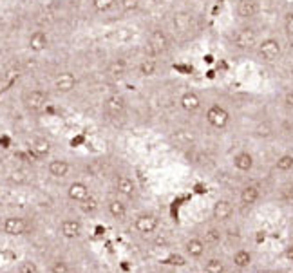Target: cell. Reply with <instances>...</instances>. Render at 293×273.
Listing matches in <instances>:
<instances>
[{
	"label": "cell",
	"mask_w": 293,
	"mask_h": 273,
	"mask_svg": "<svg viewBox=\"0 0 293 273\" xmlns=\"http://www.w3.org/2000/svg\"><path fill=\"white\" fill-rule=\"evenodd\" d=\"M36 228V221L29 214H8L0 217V235L4 237H27Z\"/></svg>",
	"instance_id": "cell-1"
},
{
	"label": "cell",
	"mask_w": 293,
	"mask_h": 273,
	"mask_svg": "<svg viewBox=\"0 0 293 273\" xmlns=\"http://www.w3.org/2000/svg\"><path fill=\"white\" fill-rule=\"evenodd\" d=\"M51 90L42 85H29L24 87L20 93V107L26 111L29 116H40L42 112L47 109L51 102Z\"/></svg>",
	"instance_id": "cell-2"
},
{
	"label": "cell",
	"mask_w": 293,
	"mask_h": 273,
	"mask_svg": "<svg viewBox=\"0 0 293 273\" xmlns=\"http://www.w3.org/2000/svg\"><path fill=\"white\" fill-rule=\"evenodd\" d=\"M44 172L51 181L67 183L69 179L76 177V163L67 156H49L44 161Z\"/></svg>",
	"instance_id": "cell-3"
},
{
	"label": "cell",
	"mask_w": 293,
	"mask_h": 273,
	"mask_svg": "<svg viewBox=\"0 0 293 273\" xmlns=\"http://www.w3.org/2000/svg\"><path fill=\"white\" fill-rule=\"evenodd\" d=\"M111 187H113L114 194H118L120 197L127 199L129 203L136 201L138 196H140L138 181L134 179V175L129 174L127 170H113L111 172Z\"/></svg>",
	"instance_id": "cell-4"
},
{
	"label": "cell",
	"mask_w": 293,
	"mask_h": 273,
	"mask_svg": "<svg viewBox=\"0 0 293 273\" xmlns=\"http://www.w3.org/2000/svg\"><path fill=\"white\" fill-rule=\"evenodd\" d=\"M78 83H80V76L76 74V71L58 69L51 76L49 90L51 94H56V96H69V94H72L78 89Z\"/></svg>",
	"instance_id": "cell-5"
},
{
	"label": "cell",
	"mask_w": 293,
	"mask_h": 273,
	"mask_svg": "<svg viewBox=\"0 0 293 273\" xmlns=\"http://www.w3.org/2000/svg\"><path fill=\"white\" fill-rule=\"evenodd\" d=\"M56 233L63 241L74 242L80 241L83 235H85V223L81 219L80 215L69 214L60 217L58 223H56Z\"/></svg>",
	"instance_id": "cell-6"
},
{
	"label": "cell",
	"mask_w": 293,
	"mask_h": 273,
	"mask_svg": "<svg viewBox=\"0 0 293 273\" xmlns=\"http://www.w3.org/2000/svg\"><path fill=\"white\" fill-rule=\"evenodd\" d=\"M129 205H131V203L127 201V199H123V197H120L118 194L113 192V194H109V196L105 197V201L102 203V210L105 212V215H107L113 223L123 224L129 221V215H131Z\"/></svg>",
	"instance_id": "cell-7"
},
{
	"label": "cell",
	"mask_w": 293,
	"mask_h": 273,
	"mask_svg": "<svg viewBox=\"0 0 293 273\" xmlns=\"http://www.w3.org/2000/svg\"><path fill=\"white\" fill-rule=\"evenodd\" d=\"M147 45H149L150 53L154 56H161L167 54L172 49V36L170 33L161 26L150 27L147 33Z\"/></svg>",
	"instance_id": "cell-8"
},
{
	"label": "cell",
	"mask_w": 293,
	"mask_h": 273,
	"mask_svg": "<svg viewBox=\"0 0 293 273\" xmlns=\"http://www.w3.org/2000/svg\"><path fill=\"white\" fill-rule=\"evenodd\" d=\"M159 226H161V219L152 212L138 214L132 219V228L140 237H154L159 232Z\"/></svg>",
	"instance_id": "cell-9"
},
{
	"label": "cell",
	"mask_w": 293,
	"mask_h": 273,
	"mask_svg": "<svg viewBox=\"0 0 293 273\" xmlns=\"http://www.w3.org/2000/svg\"><path fill=\"white\" fill-rule=\"evenodd\" d=\"M230 44L234 45V49H237V51H252V49H255L259 44L257 33L253 31V27L243 26V27H239V29L232 31Z\"/></svg>",
	"instance_id": "cell-10"
},
{
	"label": "cell",
	"mask_w": 293,
	"mask_h": 273,
	"mask_svg": "<svg viewBox=\"0 0 293 273\" xmlns=\"http://www.w3.org/2000/svg\"><path fill=\"white\" fill-rule=\"evenodd\" d=\"M127 105H129V102H127L123 94L113 93L105 96L104 102H102V112L109 120H118V118H122L127 112Z\"/></svg>",
	"instance_id": "cell-11"
},
{
	"label": "cell",
	"mask_w": 293,
	"mask_h": 273,
	"mask_svg": "<svg viewBox=\"0 0 293 273\" xmlns=\"http://www.w3.org/2000/svg\"><path fill=\"white\" fill-rule=\"evenodd\" d=\"M92 192V188L89 187V183L80 177H72L65 183V197H67V201H71L72 205H81V203L85 201L87 197L90 196Z\"/></svg>",
	"instance_id": "cell-12"
},
{
	"label": "cell",
	"mask_w": 293,
	"mask_h": 273,
	"mask_svg": "<svg viewBox=\"0 0 293 273\" xmlns=\"http://www.w3.org/2000/svg\"><path fill=\"white\" fill-rule=\"evenodd\" d=\"M51 44H53L51 35H49L47 29H44V27L33 29V31L27 35V40H26V47L35 54L45 53V51L51 47Z\"/></svg>",
	"instance_id": "cell-13"
},
{
	"label": "cell",
	"mask_w": 293,
	"mask_h": 273,
	"mask_svg": "<svg viewBox=\"0 0 293 273\" xmlns=\"http://www.w3.org/2000/svg\"><path fill=\"white\" fill-rule=\"evenodd\" d=\"M255 49H257V56L261 62L271 63L280 56L282 47H280V42L277 38H264V40L259 42Z\"/></svg>",
	"instance_id": "cell-14"
},
{
	"label": "cell",
	"mask_w": 293,
	"mask_h": 273,
	"mask_svg": "<svg viewBox=\"0 0 293 273\" xmlns=\"http://www.w3.org/2000/svg\"><path fill=\"white\" fill-rule=\"evenodd\" d=\"M207 121L214 127V129L223 130L228 127V123H230V112L226 111L223 105H217V103L216 105H210L207 111Z\"/></svg>",
	"instance_id": "cell-15"
},
{
	"label": "cell",
	"mask_w": 293,
	"mask_h": 273,
	"mask_svg": "<svg viewBox=\"0 0 293 273\" xmlns=\"http://www.w3.org/2000/svg\"><path fill=\"white\" fill-rule=\"evenodd\" d=\"M235 11H237V17H239L241 20H246V22H248V20H253V18L259 15V11H261V2H259V0H239Z\"/></svg>",
	"instance_id": "cell-16"
},
{
	"label": "cell",
	"mask_w": 293,
	"mask_h": 273,
	"mask_svg": "<svg viewBox=\"0 0 293 273\" xmlns=\"http://www.w3.org/2000/svg\"><path fill=\"white\" fill-rule=\"evenodd\" d=\"M234 203L228 199H217L212 206V217L217 223H226L228 219H232L234 215Z\"/></svg>",
	"instance_id": "cell-17"
},
{
	"label": "cell",
	"mask_w": 293,
	"mask_h": 273,
	"mask_svg": "<svg viewBox=\"0 0 293 273\" xmlns=\"http://www.w3.org/2000/svg\"><path fill=\"white\" fill-rule=\"evenodd\" d=\"M183 251L185 255L192 260L203 259L205 251H207V244H205L203 237H190L188 241L183 244Z\"/></svg>",
	"instance_id": "cell-18"
},
{
	"label": "cell",
	"mask_w": 293,
	"mask_h": 273,
	"mask_svg": "<svg viewBox=\"0 0 293 273\" xmlns=\"http://www.w3.org/2000/svg\"><path fill=\"white\" fill-rule=\"evenodd\" d=\"M179 105H181V109H183L185 112H188V114H196L198 111H201L203 102H201L198 93H194V90H186V93L181 94Z\"/></svg>",
	"instance_id": "cell-19"
},
{
	"label": "cell",
	"mask_w": 293,
	"mask_h": 273,
	"mask_svg": "<svg viewBox=\"0 0 293 273\" xmlns=\"http://www.w3.org/2000/svg\"><path fill=\"white\" fill-rule=\"evenodd\" d=\"M44 269L49 273H71V271H74V266H72L71 260L65 259V257L54 255L45 262Z\"/></svg>",
	"instance_id": "cell-20"
},
{
	"label": "cell",
	"mask_w": 293,
	"mask_h": 273,
	"mask_svg": "<svg viewBox=\"0 0 293 273\" xmlns=\"http://www.w3.org/2000/svg\"><path fill=\"white\" fill-rule=\"evenodd\" d=\"M29 152H33V156L38 157V159H47L53 152V145H51L49 139L45 138H35L29 143Z\"/></svg>",
	"instance_id": "cell-21"
},
{
	"label": "cell",
	"mask_w": 293,
	"mask_h": 273,
	"mask_svg": "<svg viewBox=\"0 0 293 273\" xmlns=\"http://www.w3.org/2000/svg\"><path fill=\"white\" fill-rule=\"evenodd\" d=\"M259 199H261V188L255 187V185H246V187L241 188L239 192V201L243 206H253L257 205Z\"/></svg>",
	"instance_id": "cell-22"
},
{
	"label": "cell",
	"mask_w": 293,
	"mask_h": 273,
	"mask_svg": "<svg viewBox=\"0 0 293 273\" xmlns=\"http://www.w3.org/2000/svg\"><path fill=\"white\" fill-rule=\"evenodd\" d=\"M158 69H159V63H158V60L154 58V56H143V58L138 62V65H136L138 74L143 76V78L154 76V74L158 72Z\"/></svg>",
	"instance_id": "cell-23"
},
{
	"label": "cell",
	"mask_w": 293,
	"mask_h": 273,
	"mask_svg": "<svg viewBox=\"0 0 293 273\" xmlns=\"http://www.w3.org/2000/svg\"><path fill=\"white\" fill-rule=\"evenodd\" d=\"M87 6L94 15H109L116 9L118 0H87Z\"/></svg>",
	"instance_id": "cell-24"
},
{
	"label": "cell",
	"mask_w": 293,
	"mask_h": 273,
	"mask_svg": "<svg viewBox=\"0 0 293 273\" xmlns=\"http://www.w3.org/2000/svg\"><path fill=\"white\" fill-rule=\"evenodd\" d=\"M129 71V63L125 62V58H113L107 63V74L113 78L125 76Z\"/></svg>",
	"instance_id": "cell-25"
},
{
	"label": "cell",
	"mask_w": 293,
	"mask_h": 273,
	"mask_svg": "<svg viewBox=\"0 0 293 273\" xmlns=\"http://www.w3.org/2000/svg\"><path fill=\"white\" fill-rule=\"evenodd\" d=\"M223 237H225V233H223V230L219 228V226H210V228L205 232L203 241H205V244H207V248H216L223 242Z\"/></svg>",
	"instance_id": "cell-26"
},
{
	"label": "cell",
	"mask_w": 293,
	"mask_h": 273,
	"mask_svg": "<svg viewBox=\"0 0 293 273\" xmlns=\"http://www.w3.org/2000/svg\"><path fill=\"white\" fill-rule=\"evenodd\" d=\"M78 210L83 212L85 215H94L102 210V201L96 197V194H90L85 201L81 203V205H78Z\"/></svg>",
	"instance_id": "cell-27"
},
{
	"label": "cell",
	"mask_w": 293,
	"mask_h": 273,
	"mask_svg": "<svg viewBox=\"0 0 293 273\" xmlns=\"http://www.w3.org/2000/svg\"><path fill=\"white\" fill-rule=\"evenodd\" d=\"M234 166L239 172H250L253 168V157L250 152H237L234 156Z\"/></svg>",
	"instance_id": "cell-28"
},
{
	"label": "cell",
	"mask_w": 293,
	"mask_h": 273,
	"mask_svg": "<svg viewBox=\"0 0 293 273\" xmlns=\"http://www.w3.org/2000/svg\"><path fill=\"white\" fill-rule=\"evenodd\" d=\"M252 260H253L252 253L248 250H243V248L235 251L234 257H232V262H234V266L237 269H248L252 266Z\"/></svg>",
	"instance_id": "cell-29"
},
{
	"label": "cell",
	"mask_w": 293,
	"mask_h": 273,
	"mask_svg": "<svg viewBox=\"0 0 293 273\" xmlns=\"http://www.w3.org/2000/svg\"><path fill=\"white\" fill-rule=\"evenodd\" d=\"M15 271H18V273H40V271H44V268H42L35 259H22L15 264Z\"/></svg>",
	"instance_id": "cell-30"
},
{
	"label": "cell",
	"mask_w": 293,
	"mask_h": 273,
	"mask_svg": "<svg viewBox=\"0 0 293 273\" xmlns=\"http://www.w3.org/2000/svg\"><path fill=\"white\" fill-rule=\"evenodd\" d=\"M203 271L207 273H223L226 271V264L221 257H210V259L205 260Z\"/></svg>",
	"instance_id": "cell-31"
},
{
	"label": "cell",
	"mask_w": 293,
	"mask_h": 273,
	"mask_svg": "<svg viewBox=\"0 0 293 273\" xmlns=\"http://www.w3.org/2000/svg\"><path fill=\"white\" fill-rule=\"evenodd\" d=\"M141 8V0H118L116 9H120L123 15H131L140 11Z\"/></svg>",
	"instance_id": "cell-32"
},
{
	"label": "cell",
	"mask_w": 293,
	"mask_h": 273,
	"mask_svg": "<svg viewBox=\"0 0 293 273\" xmlns=\"http://www.w3.org/2000/svg\"><path fill=\"white\" fill-rule=\"evenodd\" d=\"M275 170L280 174H288L293 170V156L291 154H282L275 161Z\"/></svg>",
	"instance_id": "cell-33"
},
{
	"label": "cell",
	"mask_w": 293,
	"mask_h": 273,
	"mask_svg": "<svg viewBox=\"0 0 293 273\" xmlns=\"http://www.w3.org/2000/svg\"><path fill=\"white\" fill-rule=\"evenodd\" d=\"M190 24H192V18L185 13H177L174 15V27H176L177 33H183V31H188L190 29Z\"/></svg>",
	"instance_id": "cell-34"
},
{
	"label": "cell",
	"mask_w": 293,
	"mask_h": 273,
	"mask_svg": "<svg viewBox=\"0 0 293 273\" xmlns=\"http://www.w3.org/2000/svg\"><path fill=\"white\" fill-rule=\"evenodd\" d=\"M255 136L257 138H270L271 134H273V127H271V123H268V121H262V123H259L257 127H255Z\"/></svg>",
	"instance_id": "cell-35"
},
{
	"label": "cell",
	"mask_w": 293,
	"mask_h": 273,
	"mask_svg": "<svg viewBox=\"0 0 293 273\" xmlns=\"http://www.w3.org/2000/svg\"><path fill=\"white\" fill-rule=\"evenodd\" d=\"M174 141H176L177 145L188 147L190 141H192V134H190L188 130H176V132H174Z\"/></svg>",
	"instance_id": "cell-36"
},
{
	"label": "cell",
	"mask_w": 293,
	"mask_h": 273,
	"mask_svg": "<svg viewBox=\"0 0 293 273\" xmlns=\"http://www.w3.org/2000/svg\"><path fill=\"white\" fill-rule=\"evenodd\" d=\"M282 26H284V31L289 38H293V11H288L284 15V20H282Z\"/></svg>",
	"instance_id": "cell-37"
},
{
	"label": "cell",
	"mask_w": 293,
	"mask_h": 273,
	"mask_svg": "<svg viewBox=\"0 0 293 273\" xmlns=\"http://www.w3.org/2000/svg\"><path fill=\"white\" fill-rule=\"evenodd\" d=\"M165 264H170V266H185L186 264V257L183 255H170L165 259Z\"/></svg>",
	"instance_id": "cell-38"
},
{
	"label": "cell",
	"mask_w": 293,
	"mask_h": 273,
	"mask_svg": "<svg viewBox=\"0 0 293 273\" xmlns=\"http://www.w3.org/2000/svg\"><path fill=\"white\" fill-rule=\"evenodd\" d=\"M284 105L293 111V89H289L284 93Z\"/></svg>",
	"instance_id": "cell-39"
},
{
	"label": "cell",
	"mask_w": 293,
	"mask_h": 273,
	"mask_svg": "<svg viewBox=\"0 0 293 273\" xmlns=\"http://www.w3.org/2000/svg\"><path fill=\"white\" fill-rule=\"evenodd\" d=\"M284 255H286V259H288V262H291L293 264V244H289V246L286 248Z\"/></svg>",
	"instance_id": "cell-40"
},
{
	"label": "cell",
	"mask_w": 293,
	"mask_h": 273,
	"mask_svg": "<svg viewBox=\"0 0 293 273\" xmlns=\"http://www.w3.org/2000/svg\"><path fill=\"white\" fill-rule=\"evenodd\" d=\"M291 194H293V181H291Z\"/></svg>",
	"instance_id": "cell-41"
}]
</instances>
